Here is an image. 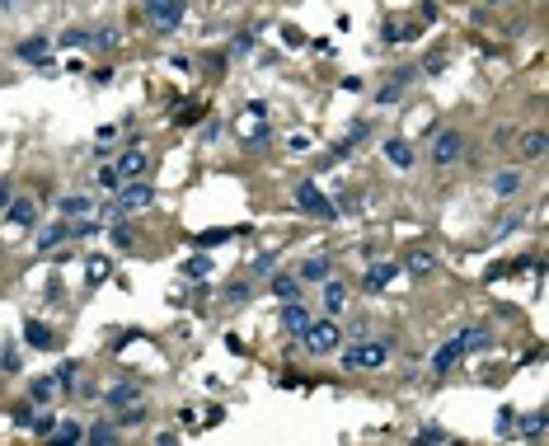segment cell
<instances>
[{"instance_id": "1", "label": "cell", "mask_w": 549, "mask_h": 446, "mask_svg": "<svg viewBox=\"0 0 549 446\" xmlns=\"http://www.w3.org/2000/svg\"><path fill=\"white\" fill-rule=\"evenodd\" d=\"M390 343L394 338H376V343H343L338 357H343V371H376L390 362Z\"/></svg>"}, {"instance_id": "2", "label": "cell", "mask_w": 549, "mask_h": 446, "mask_svg": "<svg viewBox=\"0 0 549 446\" xmlns=\"http://www.w3.org/2000/svg\"><path fill=\"white\" fill-rule=\"evenodd\" d=\"M301 348L310 357H334L338 348H343V329H338L334 315H324V320H310V329L301 334Z\"/></svg>"}, {"instance_id": "3", "label": "cell", "mask_w": 549, "mask_h": 446, "mask_svg": "<svg viewBox=\"0 0 549 446\" xmlns=\"http://www.w3.org/2000/svg\"><path fill=\"white\" fill-rule=\"evenodd\" d=\"M136 10H141V19H146L155 34H174L183 24V14H188V5H183V0H141Z\"/></svg>"}, {"instance_id": "4", "label": "cell", "mask_w": 549, "mask_h": 446, "mask_svg": "<svg viewBox=\"0 0 549 446\" xmlns=\"http://www.w3.org/2000/svg\"><path fill=\"white\" fill-rule=\"evenodd\" d=\"M460 156H465V132H460V127H441V132L432 136V146H427V160L437 169L460 165Z\"/></svg>"}, {"instance_id": "5", "label": "cell", "mask_w": 549, "mask_h": 446, "mask_svg": "<svg viewBox=\"0 0 549 446\" xmlns=\"http://www.w3.org/2000/svg\"><path fill=\"white\" fill-rule=\"evenodd\" d=\"M292 198H296V207H301L305 216H319V221H334V216H338V207L329 202V193H319V183H314V178L296 183Z\"/></svg>"}, {"instance_id": "6", "label": "cell", "mask_w": 549, "mask_h": 446, "mask_svg": "<svg viewBox=\"0 0 549 446\" xmlns=\"http://www.w3.org/2000/svg\"><path fill=\"white\" fill-rule=\"evenodd\" d=\"M113 202H118V212H123V216L146 212L150 202H155V188L146 183V174H141V178H123V188L113 193Z\"/></svg>"}, {"instance_id": "7", "label": "cell", "mask_w": 549, "mask_h": 446, "mask_svg": "<svg viewBox=\"0 0 549 446\" xmlns=\"http://www.w3.org/2000/svg\"><path fill=\"white\" fill-rule=\"evenodd\" d=\"M414 80H418V71H414V66L390 71V76H385V85L376 89V103H399L404 94H409V85H414Z\"/></svg>"}, {"instance_id": "8", "label": "cell", "mask_w": 549, "mask_h": 446, "mask_svg": "<svg viewBox=\"0 0 549 446\" xmlns=\"http://www.w3.org/2000/svg\"><path fill=\"white\" fill-rule=\"evenodd\" d=\"M5 225H10V230H34V225H38V207H34V198L14 193V198H10V212H5Z\"/></svg>"}, {"instance_id": "9", "label": "cell", "mask_w": 549, "mask_h": 446, "mask_svg": "<svg viewBox=\"0 0 549 446\" xmlns=\"http://www.w3.org/2000/svg\"><path fill=\"white\" fill-rule=\"evenodd\" d=\"M394 278H399V263H394V258H376V263L361 273V287H366V291H385Z\"/></svg>"}, {"instance_id": "10", "label": "cell", "mask_w": 549, "mask_h": 446, "mask_svg": "<svg viewBox=\"0 0 549 446\" xmlns=\"http://www.w3.org/2000/svg\"><path fill=\"white\" fill-rule=\"evenodd\" d=\"M319 287H324V291H319L324 315H343V310H348V282H343V278H324Z\"/></svg>"}, {"instance_id": "11", "label": "cell", "mask_w": 549, "mask_h": 446, "mask_svg": "<svg viewBox=\"0 0 549 446\" xmlns=\"http://www.w3.org/2000/svg\"><path fill=\"white\" fill-rule=\"evenodd\" d=\"M66 240H76V221H66V216H56L52 225H43L38 230V249H56V245H66Z\"/></svg>"}, {"instance_id": "12", "label": "cell", "mask_w": 549, "mask_h": 446, "mask_svg": "<svg viewBox=\"0 0 549 446\" xmlns=\"http://www.w3.org/2000/svg\"><path fill=\"white\" fill-rule=\"evenodd\" d=\"M385 160H390L394 169H414L418 165V151L409 136H385Z\"/></svg>"}, {"instance_id": "13", "label": "cell", "mask_w": 549, "mask_h": 446, "mask_svg": "<svg viewBox=\"0 0 549 446\" xmlns=\"http://www.w3.org/2000/svg\"><path fill=\"white\" fill-rule=\"evenodd\" d=\"M521 188H526V174H521L516 165H507V169H498V174H493V198L512 202V198H516Z\"/></svg>"}, {"instance_id": "14", "label": "cell", "mask_w": 549, "mask_h": 446, "mask_svg": "<svg viewBox=\"0 0 549 446\" xmlns=\"http://www.w3.org/2000/svg\"><path fill=\"white\" fill-rule=\"evenodd\" d=\"M282 329L292 338H301L305 329H310V310L301 305V296H296V301H282Z\"/></svg>"}, {"instance_id": "15", "label": "cell", "mask_w": 549, "mask_h": 446, "mask_svg": "<svg viewBox=\"0 0 549 446\" xmlns=\"http://www.w3.org/2000/svg\"><path fill=\"white\" fill-rule=\"evenodd\" d=\"M24 343H29V348H38V353L56 348V334H52V324H47V320H34V315H29V320H24Z\"/></svg>"}, {"instance_id": "16", "label": "cell", "mask_w": 549, "mask_h": 446, "mask_svg": "<svg viewBox=\"0 0 549 446\" xmlns=\"http://www.w3.org/2000/svg\"><path fill=\"white\" fill-rule=\"evenodd\" d=\"M14 56H19V61H29V66H47V56H52V43H47L43 34H34V38H24V43L14 47Z\"/></svg>"}, {"instance_id": "17", "label": "cell", "mask_w": 549, "mask_h": 446, "mask_svg": "<svg viewBox=\"0 0 549 446\" xmlns=\"http://www.w3.org/2000/svg\"><path fill=\"white\" fill-rule=\"evenodd\" d=\"M141 400V380H118L113 390H103V404L108 409H127V404Z\"/></svg>"}, {"instance_id": "18", "label": "cell", "mask_w": 549, "mask_h": 446, "mask_svg": "<svg viewBox=\"0 0 549 446\" xmlns=\"http://www.w3.org/2000/svg\"><path fill=\"white\" fill-rule=\"evenodd\" d=\"M146 165H150V156L141 151V146H127L123 156H118V174H123V178H141Z\"/></svg>"}, {"instance_id": "19", "label": "cell", "mask_w": 549, "mask_h": 446, "mask_svg": "<svg viewBox=\"0 0 549 446\" xmlns=\"http://www.w3.org/2000/svg\"><path fill=\"white\" fill-rule=\"evenodd\" d=\"M460 362H465V353H460V343H456V338H451V343H441L437 353H432V371H437V376H446V371H456Z\"/></svg>"}, {"instance_id": "20", "label": "cell", "mask_w": 549, "mask_h": 446, "mask_svg": "<svg viewBox=\"0 0 549 446\" xmlns=\"http://www.w3.org/2000/svg\"><path fill=\"white\" fill-rule=\"evenodd\" d=\"M437 268V254H427V249H414V254H404L399 273H409V278H427Z\"/></svg>"}, {"instance_id": "21", "label": "cell", "mask_w": 549, "mask_h": 446, "mask_svg": "<svg viewBox=\"0 0 549 446\" xmlns=\"http://www.w3.org/2000/svg\"><path fill=\"white\" fill-rule=\"evenodd\" d=\"M545 151H549V136L540 132V127H530V132H521V160H545Z\"/></svg>"}, {"instance_id": "22", "label": "cell", "mask_w": 549, "mask_h": 446, "mask_svg": "<svg viewBox=\"0 0 549 446\" xmlns=\"http://www.w3.org/2000/svg\"><path fill=\"white\" fill-rule=\"evenodd\" d=\"M301 282H324V278H334V258H324V254H314V258H305L301 263V273H296Z\"/></svg>"}, {"instance_id": "23", "label": "cell", "mask_w": 549, "mask_h": 446, "mask_svg": "<svg viewBox=\"0 0 549 446\" xmlns=\"http://www.w3.org/2000/svg\"><path fill=\"white\" fill-rule=\"evenodd\" d=\"M268 287H272L277 301H296V296H301V278H292V273H272Z\"/></svg>"}, {"instance_id": "24", "label": "cell", "mask_w": 549, "mask_h": 446, "mask_svg": "<svg viewBox=\"0 0 549 446\" xmlns=\"http://www.w3.org/2000/svg\"><path fill=\"white\" fill-rule=\"evenodd\" d=\"M61 216H66V221L94 216V198H85V193H71V198H61Z\"/></svg>"}, {"instance_id": "25", "label": "cell", "mask_w": 549, "mask_h": 446, "mask_svg": "<svg viewBox=\"0 0 549 446\" xmlns=\"http://www.w3.org/2000/svg\"><path fill=\"white\" fill-rule=\"evenodd\" d=\"M456 343H460V353H465V357H474V353H483V348H488V329H465Z\"/></svg>"}, {"instance_id": "26", "label": "cell", "mask_w": 549, "mask_h": 446, "mask_svg": "<svg viewBox=\"0 0 549 446\" xmlns=\"http://www.w3.org/2000/svg\"><path fill=\"white\" fill-rule=\"evenodd\" d=\"M56 400V380L52 376H38L34 385H29V404H52Z\"/></svg>"}, {"instance_id": "27", "label": "cell", "mask_w": 549, "mask_h": 446, "mask_svg": "<svg viewBox=\"0 0 549 446\" xmlns=\"http://www.w3.org/2000/svg\"><path fill=\"white\" fill-rule=\"evenodd\" d=\"M235 235H240V230H225V225H216V230H202L193 245H197V249H216V245H225V240H235Z\"/></svg>"}, {"instance_id": "28", "label": "cell", "mask_w": 549, "mask_h": 446, "mask_svg": "<svg viewBox=\"0 0 549 446\" xmlns=\"http://www.w3.org/2000/svg\"><path fill=\"white\" fill-rule=\"evenodd\" d=\"M272 263H277V254H272V249H268V254H258L254 263H249V282H268V278H272Z\"/></svg>"}, {"instance_id": "29", "label": "cell", "mask_w": 549, "mask_h": 446, "mask_svg": "<svg viewBox=\"0 0 549 446\" xmlns=\"http://www.w3.org/2000/svg\"><path fill=\"white\" fill-rule=\"evenodd\" d=\"M108 240H113V245H118V249H123V254H127V249H136V230H132V225H127V221L108 225Z\"/></svg>"}, {"instance_id": "30", "label": "cell", "mask_w": 549, "mask_h": 446, "mask_svg": "<svg viewBox=\"0 0 549 446\" xmlns=\"http://www.w3.org/2000/svg\"><path fill=\"white\" fill-rule=\"evenodd\" d=\"M118 432H123L118 423H94V427H85V442L103 446V442H118Z\"/></svg>"}, {"instance_id": "31", "label": "cell", "mask_w": 549, "mask_h": 446, "mask_svg": "<svg viewBox=\"0 0 549 446\" xmlns=\"http://www.w3.org/2000/svg\"><path fill=\"white\" fill-rule=\"evenodd\" d=\"M76 376H80V362H61V367H56V376H52V380H56V390H66V395H71V390H76Z\"/></svg>"}, {"instance_id": "32", "label": "cell", "mask_w": 549, "mask_h": 446, "mask_svg": "<svg viewBox=\"0 0 549 446\" xmlns=\"http://www.w3.org/2000/svg\"><path fill=\"white\" fill-rule=\"evenodd\" d=\"M207 273H212V258H207V249H202V254H193L188 263H183V278H193V282L207 278Z\"/></svg>"}, {"instance_id": "33", "label": "cell", "mask_w": 549, "mask_h": 446, "mask_svg": "<svg viewBox=\"0 0 549 446\" xmlns=\"http://www.w3.org/2000/svg\"><path fill=\"white\" fill-rule=\"evenodd\" d=\"M249 296H254V282H230L225 287V305H249Z\"/></svg>"}, {"instance_id": "34", "label": "cell", "mask_w": 549, "mask_h": 446, "mask_svg": "<svg viewBox=\"0 0 549 446\" xmlns=\"http://www.w3.org/2000/svg\"><path fill=\"white\" fill-rule=\"evenodd\" d=\"M94 178H99L103 193H118V188H123V174H118V165H99V174H94Z\"/></svg>"}, {"instance_id": "35", "label": "cell", "mask_w": 549, "mask_h": 446, "mask_svg": "<svg viewBox=\"0 0 549 446\" xmlns=\"http://www.w3.org/2000/svg\"><path fill=\"white\" fill-rule=\"evenodd\" d=\"M118 29H113V24H103V29H90V47H118Z\"/></svg>"}, {"instance_id": "36", "label": "cell", "mask_w": 549, "mask_h": 446, "mask_svg": "<svg viewBox=\"0 0 549 446\" xmlns=\"http://www.w3.org/2000/svg\"><path fill=\"white\" fill-rule=\"evenodd\" d=\"M141 423H146V404H127L118 413V427H141Z\"/></svg>"}, {"instance_id": "37", "label": "cell", "mask_w": 549, "mask_h": 446, "mask_svg": "<svg viewBox=\"0 0 549 446\" xmlns=\"http://www.w3.org/2000/svg\"><path fill=\"white\" fill-rule=\"evenodd\" d=\"M521 221H526V216H521V212H507V216H498V225H493V240H503V235L521 230Z\"/></svg>"}, {"instance_id": "38", "label": "cell", "mask_w": 549, "mask_h": 446, "mask_svg": "<svg viewBox=\"0 0 549 446\" xmlns=\"http://www.w3.org/2000/svg\"><path fill=\"white\" fill-rule=\"evenodd\" d=\"M52 437H56V442H85V427L66 418V423H56V427H52Z\"/></svg>"}, {"instance_id": "39", "label": "cell", "mask_w": 549, "mask_h": 446, "mask_svg": "<svg viewBox=\"0 0 549 446\" xmlns=\"http://www.w3.org/2000/svg\"><path fill=\"white\" fill-rule=\"evenodd\" d=\"M108 273H113V258H90V287L108 282Z\"/></svg>"}, {"instance_id": "40", "label": "cell", "mask_w": 549, "mask_h": 446, "mask_svg": "<svg viewBox=\"0 0 549 446\" xmlns=\"http://www.w3.org/2000/svg\"><path fill=\"white\" fill-rule=\"evenodd\" d=\"M56 43H61V47H90V29H66Z\"/></svg>"}, {"instance_id": "41", "label": "cell", "mask_w": 549, "mask_h": 446, "mask_svg": "<svg viewBox=\"0 0 549 446\" xmlns=\"http://www.w3.org/2000/svg\"><path fill=\"white\" fill-rule=\"evenodd\" d=\"M99 230H103V225L94 221V216H80V221H76V240H94Z\"/></svg>"}, {"instance_id": "42", "label": "cell", "mask_w": 549, "mask_h": 446, "mask_svg": "<svg viewBox=\"0 0 549 446\" xmlns=\"http://www.w3.org/2000/svg\"><path fill=\"white\" fill-rule=\"evenodd\" d=\"M521 437H545V413H530L521 423Z\"/></svg>"}, {"instance_id": "43", "label": "cell", "mask_w": 549, "mask_h": 446, "mask_svg": "<svg viewBox=\"0 0 549 446\" xmlns=\"http://www.w3.org/2000/svg\"><path fill=\"white\" fill-rule=\"evenodd\" d=\"M52 427H56V418H52V413H43V418L29 423V432H34V437H52Z\"/></svg>"}, {"instance_id": "44", "label": "cell", "mask_w": 549, "mask_h": 446, "mask_svg": "<svg viewBox=\"0 0 549 446\" xmlns=\"http://www.w3.org/2000/svg\"><path fill=\"white\" fill-rule=\"evenodd\" d=\"M197 118H202V108H197V103H188V108H179V118H174V123H179V127H193Z\"/></svg>"}, {"instance_id": "45", "label": "cell", "mask_w": 549, "mask_h": 446, "mask_svg": "<svg viewBox=\"0 0 549 446\" xmlns=\"http://www.w3.org/2000/svg\"><path fill=\"white\" fill-rule=\"evenodd\" d=\"M10 418H14V427H29V423H34V404H19Z\"/></svg>"}, {"instance_id": "46", "label": "cell", "mask_w": 549, "mask_h": 446, "mask_svg": "<svg viewBox=\"0 0 549 446\" xmlns=\"http://www.w3.org/2000/svg\"><path fill=\"white\" fill-rule=\"evenodd\" d=\"M512 418H516V413H512V409H503V413H498V432H503V437H507V432H512Z\"/></svg>"}, {"instance_id": "47", "label": "cell", "mask_w": 549, "mask_h": 446, "mask_svg": "<svg viewBox=\"0 0 549 446\" xmlns=\"http://www.w3.org/2000/svg\"><path fill=\"white\" fill-rule=\"evenodd\" d=\"M249 47H254V38H249V34H240V38H235V47H230V52H235V56H245Z\"/></svg>"}, {"instance_id": "48", "label": "cell", "mask_w": 549, "mask_h": 446, "mask_svg": "<svg viewBox=\"0 0 549 446\" xmlns=\"http://www.w3.org/2000/svg\"><path fill=\"white\" fill-rule=\"evenodd\" d=\"M441 66H446V56H441V52H432V56H427V66H423V71H432V76H437Z\"/></svg>"}, {"instance_id": "49", "label": "cell", "mask_w": 549, "mask_h": 446, "mask_svg": "<svg viewBox=\"0 0 549 446\" xmlns=\"http://www.w3.org/2000/svg\"><path fill=\"white\" fill-rule=\"evenodd\" d=\"M0 362H5V371H19V353H14V348H5V357H0Z\"/></svg>"}, {"instance_id": "50", "label": "cell", "mask_w": 549, "mask_h": 446, "mask_svg": "<svg viewBox=\"0 0 549 446\" xmlns=\"http://www.w3.org/2000/svg\"><path fill=\"white\" fill-rule=\"evenodd\" d=\"M418 437H423V442H446V432H441V427H423Z\"/></svg>"}, {"instance_id": "51", "label": "cell", "mask_w": 549, "mask_h": 446, "mask_svg": "<svg viewBox=\"0 0 549 446\" xmlns=\"http://www.w3.org/2000/svg\"><path fill=\"white\" fill-rule=\"evenodd\" d=\"M10 198H14V188H10V183H0V212L10 207Z\"/></svg>"}, {"instance_id": "52", "label": "cell", "mask_w": 549, "mask_h": 446, "mask_svg": "<svg viewBox=\"0 0 549 446\" xmlns=\"http://www.w3.org/2000/svg\"><path fill=\"white\" fill-rule=\"evenodd\" d=\"M19 5H24V0H0V14H14Z\"/></svg>"}, {"instance_id": "53", "label": "cell", "mask_w": 549, "mask_h": 446, "mask_svg": "<svg viewBox=\"0 0 549 446\" xmlns=\"http://www.w3.org/2000/svg\"><path fill=\"white\" fill-rule=\"evenodd\" d=\"M493 5H507V0H493Z\"/></svg>"}]
</instances>
